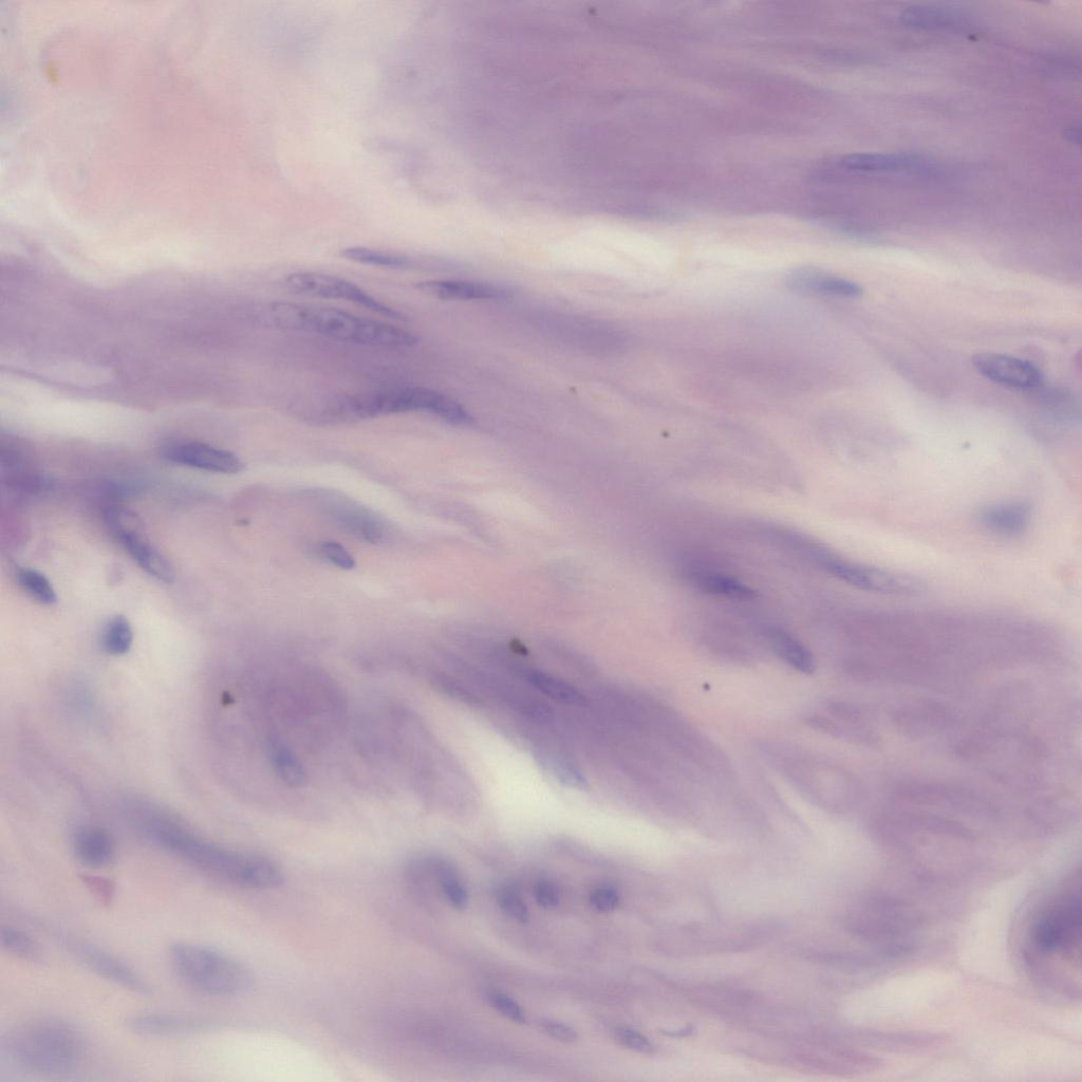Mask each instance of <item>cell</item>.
<instances>
[{
	"label": "cell",
	"instance_id": "6da1fadb",
	"mask_svg": "<svg viewBox=\"0 0 1082 1082\" xmlns=\"http://www.w3.org/2000/svg\"><path fill=\"white\" fill-rule=\"evenodd\" d=\"M127 810L149 842L220 879L252 889H274L284 883L282 870L268 858L207 841L147 802H130Z\"/></svg>",
	"mask_w": 1082,
	"mask_h": 1082
},
{
	"label": "cell",
	"instance_id": "7a4b0ae2",
	"mask_svg": "<svg viewBox=\"0 0 1082 1082\" xmlns=\"http://www.w3.org/2000/svg\"><path fill=\"white\" fill-rule=\"evenodd\" d=\"M263 321L278 329L372 347L404 349L419 343L417 335L403 328L324 306L275 302L263 310Z\"/></svg>",
	"mask_w": 1082,
	"mask_h": 1082
},
{
	"label": "cell",
	"instance_id": "3957f363",
	"mask_svg": "<svg viewBox=\"0 0 1082 1082\" xmlns=\"http://www.w3.org/2000/svg\"><path fill=\"white\" fill-rule=\"evenodd\" d=\"M7 1049L17 1065L51 1076L78 1070L86 1055L84 1039L73 1026L46 1018L17 1026L9 1035Z\"/></svg>",
	"mask_w": 1082,
	"mask_h": 1082
},
{
	"label": "cell",
	"instance_id": "277c9868",
	"mask_svg": "<svg viewBox=\"0 0 1082 1082\" xmlns=\"http://www.w3.org/2000/svg\"><path fill=\"white\" fill-rule=\"evenodd\" d=\"M313 412L322 420L352 422L406 413H426L444 421L457 412V402L437 391L424 387H405L367 391L364 394L340 396L321 402Z\"/></svg>",
	"mask_w": 1082,
	"mask_h": 1082
},
{
	"label": "cell",
	"instance_id": "5b68a950",
	"mask_svg": "<svg viewBox=\"0 0 1082 1082\" xmlns=\"http://www.w3.org/2000/svg\"><path fill=\"white\" fill-rule=\"evenodd\" d=\"M170 959L179 978L197 992L216 997L248 995L254 988L250 970L215 949L176 943Z\"/></svg>",
	"mask_w": 1082,
	"mask_h": 1082
},
{
	"label": "cell",
	"instance_id": "8992f818",
	"mask_svg": "<svg viewBox=\"0 0 1082 1082\" xmlns=\"http://www.w3.org/2000/svg\"><path fill=\"white\" fill-rule=\"evenodd\" d=\"M782 767L802 792L825 809L850 810L861 792L852 776L826 762L788 758Z\"/></svg>",
	"mask_w": 1082,
	"mask_h": 1082
},
{
	"label": "cell",
	"instance_id": "52a82bcc",
	"mask_svg": "<svg viewBox=\"0 0 1082 1082\" xmlns=\"http://www.w3.org/2000/svg\"><path fill=\"white\" fill-rule=\"evenodd\" d=\"M1081 901L1080 886L1041 914L1033 929V941L1042 954H1060L1063 959L1080 962Z\"/></svg>",
	"mask_w": 1082,
	"mask_h": 1082
},
{
	"label": "cell",
	"instance_id": "ba28073f",
	"mask_svg": "<svg viewBox=\"0 0 1082 1082\" xmlns=\"http://www.w3.org/2000/svg\"><path fill=\"white\" fill-rule=\"evenodd\" d=\"M284 285L296 294L345 301L391 320L406 321L402 312L378 301L358 285L339 276L320 272H294L285 277Z\"/></svg>",
	"mask_w": 1082,
	"mask_h": 1082
},
{
	"label": "cell",
	"instance_id": "9c48e42d",
	"mask_svg": "<svg viewBox=\"0 0 1082 1082\" xmlns=\"http://www.w3.org/2000/svg\"><path fill=\"white\" fill-rule=\"evenodd\" d=\"M815 559L830 574L861 590L899 596L924 591V584L918 578L903 573L849 562L824 552L816 553Z\"/></svg>",
	"mask_w": 1082,
	"mask_h": 1082
},
{
	"label": "cell",
	"instance_id": "30bf717a",
	"mask_svg": "<svg viewBox=\"0 0 1082 1082\" xmlns=\"http://www.w3.org/2000/svg\"><path fill=\"white\" fill-rule=\"evenodd\" d=\"M55 940L71 957L92 973L141 996H151L152 987L132 967L107 951L61 931H53Z\"/></svg>",
	"mask_w": 1082,
	"mask_h": 1082
},
{
	"label": "cell",
	"instance_id": "8fae6325",
	"mask_svg": "<svg viewBox=\"0 0 1082 1082\" xmlns=\"http://www.w3.org/2000/svg\"><path fill=\"white\" fill-rule=\"evenodd\" d=\"M973 364L984 378L1010 388L1032 389L1042 381L1041 372L1034 364L1005 354L979 353Z\"/></svg>",
	"mask_w": 1082,
	"mask_h": 1082
},
{
	"label": "cell",
	"instance_id": "7c38bea8",
	"mask_svg": "<svg viewBox=\"0 0 1082 1082\" xmlns=\"http://www.w3.org/2000/svg\"><path fill=\"white\" fill-rule=\"evenodd\" d=\"M163 456L170 462L220 474H237L244 463L233 453L200 442H178L166 446Z\"/></svg>",
	"mask_w": 1082,
	"mask_h": 1082
},
{
	"label": "cell",
	"instance_id": "4fadbf2b",
	"mask_svg": "<svg viewBox=\"0 0 1082 1082\" xmlns=\"http://www.w3.org/2000/svg\"><path fill=\"white\" fill-rule=\"evenodd\" d=\"M848 173H925L932 165L925 159L909 155H850L835 164Z\"/></svg>",
	"mask_w": 1082,
	"mask_h": 1082
},
{
	"label": "cell",
	"instance_id": "5bb4252c",
	"mask_svg": "<svg viewBox=\"0 0 1082 1082\" xmlns=\"http://www.w3.org/2000/svg\"><path fill=\"white\" fill-rule=\"evenodd\" d=\"M978 521L988 532L1002 537H1017L1029 529L1032 509L1029 503L1023 501L994 503L981 509Z\"/></svg>",
	"mask_w": 1082,
	"mask_h": 1082
},
{
	"label": "cell",
	"instance_id": "9a60e30c",
	"mask_svg": "<svg viewBox=\"0 0 1082 1082\" xmlns=\"http://www.w3.org/2000/svg\"><path fill=\"white\" fill-rule=\"evenodd\" d=\"M208 1022L194 1016L178 1014H141L130 1018L129 1029L149 1037H170L196 1034L208 1029Z\"/></svg>",
	"mask_w": 1082,
	"mask_h": 1082
},
{
	"label": "cell",
	"instance_id": "2e32d148",
	"mask_svg": "<svg viewBox=\"0 0 1082 1082\" xmlns=\"http://www.w3.org/2000/svg\"><path fill=\"white\" fill-rule=\"evenodd\" d=\"M72 849L78 861L91 868L109 866L117 856L115 839L99 827L86 826L74 832Z\"/></svg>",
	"mask_w": 1082,
	"mask_h": 1082
},
{
	"label": "cell",
	"instance_id": "e0dca14e",
	"mask_svg": "<svg viewBox=\"0 0 1082 1082\" xmlns=\"http://www.w3.org/2000/svg\"><path fill=\"white\" fill-rule=\"evenodd\" d=\"M416 288L427 295L446 301H491L510 296L511 291L495 285L460 281H424Z\"/></svg>",
	"mask_w": 1082,
	"mask_h": 1082
},
{
	"label": "cell",
	"instance_id": "ac0fdd59",
	"mask_svg": "<svg viewBox=\"0 0 1082 1082\" xmlns=\"http://www.w3.org/2000/svg\"><path fill=\"white\" fill-rule=\"evenodd\" d=\"M117 538L130 556L149 575L166 584L175 581L176 573L172 564L149 544L141 529L122 533Z\"/></svg>",
	"mask_w": 1082,
	"mask_h": 1082
},
{
	"label": "cell",
	"instance_id": "d6986e66",
	"mask_svg": "<svg viewBox=\"0 0 1082 1082\" xmlns=\"http://www.w3.org/2000/svg\"><path fill=\"white\" fill-rule=\"evenodd\" d=\"M268 758L276 775L290 788H302L306 770L297 755L282 737L270 735L266 745Z\"/></svg>",
	"mask_w": 1082,
	"mask_h": 1082
},
{
	"label": "cell",
	"instance_id": "ffe728a7",
	"mask_svg": "<svg viewBox=\"0 0 1082 1082\" xmlns=\"http://www.w3.org/2000/svg\"><path fill=\"white\" fill-rule=\"evenodd\" d=\"M766 637L774 654L783 662L802 674L814 673L815 661L810 650L790 632L778 627H770Z\"/></svg>",
	"mask_w": 1082,
	"mask_h": 1082
},
{
	"label": "cell",
	"instance_id": "44dd1931",
	"mask_svg": "<svg viewBox=\"0 0 1082 1082\" xmlns=\"http://www.w3.org/2000/svg\"><path fill=\"white\" fill-rule=\"evenodd\" d=\"M791 284L797 289L832 296L856 298L862 294L857 284L846 279L825 276L811 270H800L791 275Z\"/></svg>",
	"mask_w": 1082,
	"mask_h": 1082
},
{
	"label": "cell",
	"instance_id": "7402d4cb",
	"mask_svg": "<svg viewBox=\"0 0 1082 1082\" xmlns=\"http://www.w3.org/2000/svg\"><path fill=\"white\" fill-rule=\"evenodd\" d=\"M690 581L699 591L721 596V598L737 601H751L756 598V592L753 589L723 574L698 572L690 576Z\"/></svg>",
	"mask_w": 1082,
	"mask_h": 1082
},
{
	"label": "cell",
	"instance_id": "603a6c76",
	"mask_svg": "<svg viewBox=\"0 0 1082 1082\" xmlns=\"http://www.w3.org/2000/svg\"><path fill=\"white\" fill-rule=\"evenodd\" d=\"M524 675L530 685L552 700L569 705H582L585 702L582 693L562 679L533 669L527 670Z\"/></svg>",
	"mask_w": 1082,
	"mask_h": 1082
},
{
	"label": "cell",
	"instance_id": "cb8c5ba5",
	"mask_svg": "<svg viewBox=\"0 0 1082 1082\" xmlns=\"http://www.w3.org/2000/svg\"><path fill=\"white\" fill-rule=\"evenodd\" d=\"M438 881L441 890L449 903L456 909H464L469 903V894L458 878L455 869L441 858H431L425 862Z\"/></svg>",
	"mask_w": 1082,
	"mask_h": 1082
},
{
	"label": "cell",
	"instance_id": "d4e9b609",
	"mask_svg": "<svg viewBox=\"0 0 1082 1082\" xmlns=\"http://www.w3.org/2000/svg\"><path fill=\"white\" fill-rule=\"evenodd\" d=\"M341 257L356 264L394 270L409 269L414 265V260L407 256L365 247L345 248Z\"/></svg>",
	"mask_w": 1082,
	"mask_h": 1082
},
{
	"label": "cell",
	"instance_id": "484cf974",
	"mask_svg": "<svg viewBox=\"0 0 1082 1082\" xmlns=\"http://www.w3.org/2000/svg\"><path fill=\"white\" fill-rule=\"evenodd\" d=\"M902 20L906 25L914 28L947 29L957 26L961 21V16L945 9L913 7L904 11Z\"/></svg>",
	"mask_w": 1082,
	"mask_h": 1082
},
{
	"label": "cell",
	"instance_id": "4316f807",
	"mask_svg": "<svg viewBox=\"0 0 1082 1082\" xmlns=\"http://www.w3.org/2000/svg\"><path fill=\"white\" fill-rule=\"evenodd\" d=\"M134 632L122 615L111 619L102 634V646L108 655L123 656L132 648Z\"/></svg>",
	"mask_w": 1082,
	"mask_h": 1082
},
{
	"label": "cell",
	"instance_id": "83f0119b",
	"mask_svg": "<svg viewBox=\"0 0 1082 1082\" xmlns=\"http://www.w3.org/2000/svg\"><path fill=\"white\" fill-rule=\"evenodd\" d=\"M537 758L557 780L567 787L574 789L585 788L584 776L565 755L550 751L539 754Z\"/></svg>",
	"mask_w": 1082,
	"mask_h": 1082
},
{
	"label": "cell",
	"instance_id": "f1b7e54d",
	"mask_svg": "<svg viewBox=\"0 0 1082 1082\" xmlns=\"http://www.w3.org/2000/svg\"><path fill=\"white\" fill-rule=\"evenodd\" d=\"M0 944L9 954L28 961L41 958V948L23 930L4 926L0 931Z\"/></svg>",
	"mask_w": 1082,
	"mask_h": 1082
},
{
	"label": "cell",
	"instance_id": "f546056e",
	"mask_svg": "<svg viewBox=\"0 0 1082 1082\" xmlns=\"http://www.w3.org/2000/svg\"><path fill=\"white\" fill-rule=\"evenodd\" d=\"M18 583L32 598L43 604L53 605L57 603L58 596L55 593L48 578L39 571L22 569L17 573Z\"/></svg>",
	"mask_w": 1082,
	"mask_h": 1082
},
{
	"label": "cell",
	"instance_id": "4dcf8cb0",
	"mask_svg": "<svg viewBox=\"0 0 1082 1082\" xmlns=\"http://www.w3.org/2000/svg\"><path fill=\"white\" fill-rule=\"evenodd\" d=\"M498 903L502 910L514 920L520 923H527L529 921L528 907L515 890L510 888L500 890L498 893Z\"/></svg>",
	"mask_w": 1082,
	"mask_h": 1082
},
{
	"label": "cell",
	"instance_id": "1f68e13d",
	"mask_svg": "<svg viewBox=\"0 0 1082 1082\" xmlns=\"http://www.w3.org/2000/svg\"><path fill=\"white\" fill-rule=\"evenodd\" d=\"M432 681L445 695L457 699L466 704H477L478 700L461 683L451 677L437 676Z\"/></svg>",
	"mask_w": 1082,
	"mask_h": 1082
},
{
	"label": "cell",
	"instance_id": "d6a6232c",
	"mask_svg": "<svg viewBox=\"0 0 1082 1082\" xmlns=\"http://www.w3.org/2000/svg\"><path fill=\"white\" fill-rule=\"evenodd\" d=\"M489 1000L494 1009L501 1015L517 1023H524L526 1021L524 1011H522L520 1005L511 997L501 993H492L489 996Z\"/></svg>",
	"mask_w": 1082,
	"mask_h": 1082
},
{
	"label": "cell",
	"instance_id": "836d02e7",
	"mask_svg": "<svg viewBox=\"0 0 1082 1082\" xmlns=\"http://www.w3.org/2000/svg\"><path fill=\"white\" fill-rule=\"evenodd\" d=\"M590 903L600 912H611L619 906V893L609 886L596 888L590 895Z\"/></svg>",
	"mask_w": 1082,
	"mask_h": 1082
},
{
	"label": "cell",
	"instance_id": "e575fe53",
	"mask_svg": "<svg viewBox=\"0 0 1082 1082\" xmlns=\"http://www.w3.org/2000/svg\"><path fill=\"white\" fill-rule=\"evenodd\" d=\"M322 551L333 565L343 570H352L356 567L353 557L350 553L340 544L334 543V541H327L322 546Z\"/></svg>",
	"mask_w": 1082,
	"mask_h": 1082
},
{
	"label": "cell",
	"instance_id": "d590c367",
	"mask_svg": "<svg viewBox=\"0 0 1082 1082\" xmlns=\"http://www.w3.org/2000/svg\"><path fill=\"white\" fill-rule=\"evenodd\" d=\"M617 1039L622 1044V1046L632 1051H636L642 1054H650L652 1051H654V1048H652L651 1043L646 1037L630 1029L618 1030Z\"/></svg>",
	"mask_w": 1082,
	"mask_h": 1082
},
{
	"label": "cell",
	"instance_id": "8d00e7d4",
	"mask_svg": "<svg viewBox=\"0 0 1082 1082\" xmlns=\"http://www.w3.org/2000/svg\"><path fill=\"white\" fill-rule=\"evenodd\" d=\"M535 898L537 903L545 909L553 910L559 906L558 889L550 882L544 881L537 884Z\"/></svg>",
	"mask_w": 1082,
	"mask_h": 1082
},
{
	"label": "cell",
	"instance_id": "74e56055",
	"mask_svg": "<svg viewBox=\"0 0 1082 1082\" xmlns=\"http://www.w3.org/2000/svg\"><path fill=\"white\" fill-rule=\"evenodd\" d=\"M541 1025H543L545 1032L555 1040L571 1043L577 1039L575 1030L565 1023L554 1020H544Z\"/></svg>",
	"mask_w": 1082,
	"mask_h": 1082
},
{
	"label": "cell",
	"instance_id": "f35d334b",
	"mask_svg": "<svg viewBox=\"0 0 1082 1082\" xmlns=\"http://www.w3.org/2000/svg\"><path fill=\"white\" fill-rule=\"evenodd\" d=\"M89 885L91 888L95 889V891L102 898H109L110 895L113 894V886H111L108 882L103 881V879H91L89 880Z\"/></svg>",
	"mask_w": 1082,
	"mask_h": 1082
},
{
	"label": "cell",
	"instance_id": "ab89813d",
	"mask_svg": "<svg viewBox=\"0 0 1082 1082\" xmlns=\"http://www.w3.org/2000/svg\"><path fill=\"white\" fill-rule=\"evenodd\" d=\"M1033 710H1035V708H1033ZM1029 711H1031V710H1029ZM1024 712H1026V711H1024ZM1021 713H1022V712H1021ZM1017 714H1018V713H1017ZM1013 715H1015V714H1013ZM1010 716H1011V715H1010ZM1006 717H1007V716H1006ZM1003 718H1004V717H1003ZM999 719H1000V718H999ZM996 720H997V719H996ZM992 721H993V720H992ZM988 722H990V721H988ZM984 723H985V722H984ZM981 724H982V723H981ZM974 726H975V725H974Z\"/></svg>",
	"mask_w": 1082,
	"mask_h": 1082
},
{
	"label": "cell",
	"instance_id": "60d3db41",
	"mask_svg": "<svg viewBox=\"0 0 1082 1082\" xmlns=\"http://www.w3.org/2000/svg\"><path fill=\"white\" fill-rule=\"evenodd\" d=\"M913 776H918V774H913ZM927 777H937V776H927Z\"/></svg>",
	"mask_w": 1082,
	"mask_h": 1082
}]
</instances>
